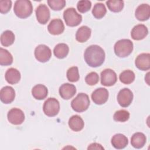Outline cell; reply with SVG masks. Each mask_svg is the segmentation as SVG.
<instances>
[{
  "label": "cell",
  "instance_id": "obj_1",
  "mask_svg": "<svg viewBox=\"0 0 150 150\" xmlns=\"http://www.w3.org/2000/svg\"><path fill=\"white\" fill-rule=\"evenodd\" d=\"M105 52L99 46L94 45L88 46L84 53L86 63L91 67L100 66L105 60Z\"/></svg>",
  "mask_w": 150,
  "mask_h": 150
},
{
  "label": "cell",
  "instance_id": "obj_2",
  "mask_svg": "<svg viewBox=\"0 0 150 150\" xmlns=\"http://www.w3.org/2000/svg\"><path fill=\"white\" fill-rule=\"evenodd\" d=\"M13 11L15 14L19 18L25 19L32 13L33 6L32 3L28 0H18L15 2Z\"/></svg>",
  "mask_w": 150,
  "mask_h": 150
},
{
  "label": "cell",
  "instance_id": "obj_3",
  "mask_svg": "<svg viewBox=\"0 0 150 150\" xmlns=\"http://www.w3.org/2000/svg\"><path fill=\"white\" fill-rule=\"evenodd\" d=\"M133 43L129 39H124L117 41L114 46L115 54L119 57L128 56L133 50Z\"/></svg>",
  "mask_w": 150,
  "mask_h": 150
},
{
  "label": "cell",
  "instance_id": "obj_4",
  "mask_svg": "<svg viewBox=\"0 0 150 150\" xmlns=\"http://www.w3.org/2000/svg\"><path fill=\"white\" fill-rule=\"evenodd\" d=\"M90 99L87 94L81 93L71 101V106L73 110L78 112L87 110L90 105Z\"/></svg>",
  "mask_w": 150,
  "mask_h": 150
},
{
  "label": "cell",
  "instance_id": "obj_5",
  "mask_svg": "<svg viewBox=\"0 0 150 150\" xmlns=\"http://www.w3.org/2000/svg\"><path fill=\"white\" fill-rule=\"evenodd\" d=\"M63 18L66 24L70 27L78 26L82 21V16L74 8H69L63 12Z\"/></svg>",
  "mask_w": 150,
  "mask_h": 150
},
{
  "label": "cell",
  "instance_id": "obj_6",
  "mask_svg": "<svg viewBox=\"0 0 150 150\" xmlns=\"http://www.w3.org/2000/svg\"><path fill=\"white\" fill-rule=\"evenodd\" d=\"M43 110L45 115L48 117L56 116L60 110L59 101L54 98H49L44 103Z\"/></svg>",
  "mask_w": 150,
  "mask_h": 150
},
{
  "label": "cell",
  "instance_id": "obj_7",
  "mask_svg": "<svg viewBox=\"0 0 150 150\" xmlns=\"http://www.w3.org/2000/svg\"><path fill=\"white\" fill-rule=\"evenodd\" d=\"M35 56L36 59L42 63L49 61L52 56L50 49L45 45H39L35 49Z\"/></svg>",
  "mask_w": 150,
  "mask_h": 150
},
{
  "label": "cell",
  "instance_id": "obj_8",
  "mask_svg": "<svg viewBox=\"0 0 150 150\" xmlns=\"http://www.w3.org/2000/svg\"><path fill=\"white\" fill-rule=\"evenodd\" d=\"M101 83L104 86H112L117 82L115 72L111 69H106L101 72Z\"/></svg>",
  "mask_w": 150,
  "mask_h": 150
},
{
  "label": "cell",
  "instance_id": "obj_9",
  "mask_svg": "<svg viewBox=\"0 0 150 150\" xmlns=\"http://www.w3.org/2000/svg\"><path fill=\"white\" fill-rule=\"evenodd\" d=\"M133 93L128 88L121 90L117 95V101L118 104L122 107H128L133 100Z\"/></svg>",
  "mask_w": 150,
  "mask_h": 150
},
{
  "label": "cell",
  "instance_id": "obj_10",
  "mask_svg": "<svg viewBox=\"0 0 150 150\" xmlns=\"http://www.w3.org/2000/svg\"><path fill=\"white\" fill-rule=\"evenodd\" d=\"M7 118L10 123L13 125H20L25 120V114L21 109L13 108L8 111Z\"/></svg>",
  "mask_w": 150,
  "mask_h": 150
},
{
  "label": "cell",
  "instance_id": "obj_11",
  "mask_svg": "<svg viewBox=\"0 0 150 150\" xmlns=\"http://www.w3.org/2000/svg\"><path fill=\"white\" fill-rule=\"evenodd\" d=\"M108 90L103 87L98 88L91 94V99L97 105H101L107 102L108 98Z\"/></svg>",
  "mask_w": 150,
  "mask_h": 150
},
{
  "label": "cell",
  "instance_id": "obj_12",
  "mask_svg": "<svg viewBox=\"0 0 150 150\" xmlns=\"http://www.w3.org/2000/svg\"><path fill=\"white\" fill-rule=\"evenodd\" d=\"M35 12L37 21L40 24H46L50 19V11L45 4H40L36 8Z\"/></svg>",
  "mask_w": 150,
  "mask_h": 150
},
{
  "label": "cell",
  "instance_id": "obj_13",
  "mask_svg": "<svg viewBox=\"0 0 150 150\" xmlns=\"http://www.w3.org/2000/svg\"><path fill=\"white\" fill-rule=\"evenodd\" d=\"M59 94L64 100H69L72 98L76 93L75 86L70 83H64L59 88Z\"/></svg>",
  "mask_w": 150,
  "mask_h": 150
},
{
  "label": "cell",
  "instance_id": "obj_14",
  "mask_svg": "<svg viewBox=\"0 0 150 150\" xmlns=\"http://www.w3.org/2000/svg\"><path fill=\"white\" fill-rule=\"evenodd\" d=\"M135 66L142 71L148 70L150 69L149 53H141L139 54L135 61Z\"/></svg>",
  "mask_w": 150,
  "mask_h": 150
},
{
  "label": "cell",
  "instance_id": "obj_15",
  "mask_svg": "<svg viewBox=\"0 0 150 150\" xmlns=\"http://www.w3.org/2000/svg\"><path fill=\"white\" fill-rule=\"evenodd\" d=\"M15 91L11 86H5L1 90L0 99L4 104H10L15 99Z\"/></svg>",
  "mask_w": 150,
  "mask_h": 150
},
{
  "label": "cell",
  "instance_id": "obj_16",
  "mask_svg": "<svg viewBox=\"0 0 150 150\" xmlns=\"http://www.w3.org/2000/svg\"><path fill=\"white\" fill-rule=\"evenodd\" d=\"M47 30L50 34L58 35L64 32V25L61 19H54L52 20L48 25Z\"/></svg>",
  "mask_w": 150,
  "mask_h": 150
},
{
  "label": "cell",
  "instance_id": "obj_17",
  "mask_svg": "<svg viewBox=\"0 0 150 150\" xmlns=\"http://www.w3.org/2000/svg\"><path fill=\"white\" fill-rule=\"evenodd\" d=\"M148 34L146 26L143 24H138L135 26L131 32V38L134 40H139L145 38Z\"/></svg>",
  "mask_w": 150,
  "mask_h": 150
},
{
  "label": "cell",
  "instance_id": "obj_18",
  "mask_svg": "<svg viewBox=\"0 0 150 150\" xmlns=\"http://www.w3.org/2000/svg\"><path fill=\"white\" fill-rule=\"evenodd\" d=\"M135 18L140 21L148 20L150 16V6L148 4H143L139 5L135 12Z\"/></svg>",
  "mask_w": 150,
  "mask_h": 150
},
{
  "label": "cell",
  "instance_id": "obj_19",
  "mask_svg": "<svg viewBox=\"0 0 150 150\" xmlns=\"http://www.w3.org/2000/svg\"><path fill=\"white\" fill-rule=\"evenodd\" d=\"M111 142L114 148L117 149H121L126 147L128 144V140L124 135L117 134L112 137Z\"/></svg>",
  "mask_w": 150,
  "mask_h": 150
},
{
  "label": "cell",
  "instance_id": "obj_20",
  "mask_svg": "<svg viewBox=\"0 0 150 150\" xmlns=\"http://www.w3.org/2000/svg\"><path fill=\"white\" fill-rule=\"evenodd\" d=\"M32 94L35 99L42 100L47 97L48 94V90L45 86L39 84L32 88Z\"/></svg>",
  "mask_w": 150,
  "mask_h": 150
},
{
  "label": "cell",
  "instance_id": "obj_21",
  "mask_svg": "<svg viewBox=\"0 0 150 150\" xmlns=\"http://www.w3.org/2000/svg\"><path fill=\"white\" fill-rule=\"evenodd\" d=\"M68 124L70 128L76 132L81 131L84 126L83 120L78 115L71 116L69 120Z\"/></svg>",
  "mask_w": 150,
  "mask_h": 150
},
{
  "label": "cell",
  "instance_id": "obj_22",
  "mask_svg": "<svg viewBox=\"0 0 150 150\" xmlns=\"http://www.w3.org/2000/svg\"><path fill=\"white\" fill-rule=\"evenodd\" d=\"M5 78L8 83L15 84L21 80V73L19 70L15 68H9L5 73Z\"/></svg>",
  "mask_w": 150,
  "mask_h": 150
},
{
  "label": "cell",
  "instance_id": "obj_23",
  "mask_svg": "<svg viewBox=\"0 0 150 150\" xmlns=\"http://www.w3.org/2000/svg\"><path fill=\"white\" fill-rule=\"evenodd\" d=\"M91 30L87 26H82L76 32V39L80 43L86 42L91 36Z\"/></svg>",
  "mask_w": 150,
  "mask_h": 150
},
{
  "label": "cell",
  "instance_id": "obj_24",
  "mask_svg": "<svg viewBox=\"0 0 150 150\" xmlns=\"http://www.w3.org/2000/svg\"><path fill=\"white\" fill-rule=\"evenodd\" d=\"M146 141V138L142 132H136L134 134L131 138V145L137 149L142 148L145 145Z\"/></svg>",
  "mask_w": 150,
  "mask_h": 150
},
{
  "label": "cell",
  "instance_id": "obj_25",
  "mask_svg": "<svg viewBox=\"0 0 150 150\" xmlns=\"http://www.w3.org/2000/svg\"><path fill=\"white\" fill-rule=\"evenodd\" d=\"M69 52V46L65 43H59L53 49V53L58 59H63L66 57L67 56Z\"/></svg>",
  "mask_w": 150,
  "mask_h": 150
},
{
  "label": "cell",
  "instance_id": "obj_26",
  "mask_svg": "<svg viewBox=\"0 0 150 150\" xmlns=\"http://www.w3.org/2000/svg\"><path fill=\"white\" fill-rule=\"evenodd\" d=\"M15 41V35L9 30L4 31L1 35V43L4 46H9Z\"/></svg>",
  "mask_w": 150,
  "mask_h": 150
},
{
  "label": "cell",
  "instance_id": "obj_27",
  "mask_svg": "<svg viewBox=\"0 0 150 150\" xmlns=\"http://www.w3.org/2000/svg\"><path fill=\"white\" fill-rule=\"evenodd\" d=\"M13 63L12 54L6 49L0 48V64L1 66H9Z\"/></svg>",
  "mask_w": 150,
  "mask_h": 150
},
{
  "label": "cell",
  "instance_id": "obj_28",
  "mask_svg": "<svg viewBox=\"0 0 150 150\" xmlns=\"http://www.w3.org/2000/svg\"><path fill=\"white\" fill-rule=\"evenodd\" d=\"M135 73L130 70H126L120 73L119 79L121 83L125 84H129L135 80Z\"/></svg>",
  "mask_w": 150,
  "mask_h": 150
},
{
  "label": "cell",
  "instance_id": "obj_29",
  "mask_svg": "<svg viewBox=\"0 0 150 150\" xmlns=\"http://www.w3.org/2000/svg\"><path fill=\"white\" fill-rule=\"evenodd\" d=\"M106 8L103 3L96 4L92 10L93 15L97 19H101L103 18L106 14Z\"/></svg>",
  "mask_w": 150,
  "mask_h": 150
},
{
  "label": "cell",
  "instance_id": "obj_30",
  "mask_svg": "<svg viewBox=\"0 0 150 150\" xmlns=\"http://www.w3.org/2000/svg\"><path fill=\"white\" fill-rule=\"evenodd\" d=\"M108 9L113 12H119L121 11L124 8V3L123 1L110 0L106 2Z\"/></svg>",
  "mask_w": 150,
  "mask_h": 150
},
{
  "label": "cell",
  "instance_id": "obj_31",
  "mask_svg": "<svg viewBox=\"0 0 150 150\" xmlns=\"http://www.w3.org/2000/svg\"><path fill=\"white\" fill-rule=\"evenodd\" d=\"M129 118V112L125 110L117 111L113 116V119L117 122H125Z\"/></svg>",
  "mask_w": 150,
  "mask_h": 150
},
{
  "label": "cell",
  "instance_id": "obj_32",
  "mask_svg": "<svg viewBox=\"0 0 150 150\" xmlns=\"http://www.w3.org/2000/svg\"><path fill=\"white\" fill-rule=\"evenodd\" d=\"M67 78L70 82L77 81L80 78L78 67L73 66L69 68L67 71Z\"/></svg>",
  "mask_w": 150,
  "mask_h": 150
},
{
  "label": "cell",
  "instance_id": "obj_33",
  "mask_svg": "<svg viewBox=\"0 0 150 150\" xmlns=\"http://www.w3.org/2000/svg\"><path fill=\"white\" fill-rule=\"evenodd\" d=\"M47 4L50 8L53 11H60L66 5L64 0H48Z\"/></svg>",
  "mask_w": 150,
  "mask_h": 150
},
{
  "label": "cell",
  "instance_id": "obj_34",
  "mask_svg": "<svg viewBox=\"0 0 150 150\" xmlns=\"http://www.w3.org/2000/svg\"><path fill=\"white\" fill-rule=\"evenodd\" d=\"M91 7V2L87 0L79 1L77 4V8L80 13L88 12Z\"/></svg>",
  "mask_w": 150,
  "mask_h": 150
},
{
  "label": "cell",
  "instance_id": "obj_35",
  "mask_svg": "<svg viewBox=\"0 0 150 150\" xmlns=\"http://www.w3.org/2000/svg\"><path fill=\"white\" fill-rule=\"evenodd\" d=\"M99 81V76L96 72L93 71L88 73L85 77L86 83L89 86H94Z\"/></svg>",
  "mask_w": 150,
  "mask_h": 150
},
{
  "label": "cell",
  "instance_id": "obj_36",
  "mask_svg": "<svg viewBox=\"0 0 150 150\" xmlns=\"http://www.w3.org/2000/svg\"><path fill=\"white\" fill-rule=\"evenodd\" d=\"M12 6V1L10 0H2L0 1V12L1 13H8Z\"/></svg>",
  "mask_w": 150,
  "mask_h": 150
},
{
  "label": "cell",
  "instance_id": "obj_37",
  "mask_svg": "<svg viewBox=\"0 0 150 150\" xmlns=\"http://www.w3.org/2000/svg\"><path fill=\"white\" fill-rule=\"evenodd\" d=\"M88 150H91V149H104V147L102 146V145L100 144L94 142L90 144V145L87 148Z\"/></svg>",
  "mask_w": 150,
  "mask_h": 150
}]
</instances>
